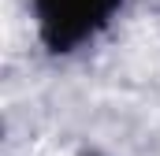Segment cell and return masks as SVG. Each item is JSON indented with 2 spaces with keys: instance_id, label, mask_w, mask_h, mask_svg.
I'll return each instance as SVG.
<instances>
[{
  "instance_id": "obj_1",
  "label": "cell",
  "mask_w": 160,
  "mask_h": 156,
  "mask_svg": "<svg viewBox=\"0 0 160 156\" xmlns=\"http://www.w3.org/2000/svg\"><path fill=\"white\" fill-rule=\"evenodd\" d=\"M116 0H41V15H45V34L48 41L71 45L75 37H82L93 22H101V15L112 7Z\"/></svg>"
}]
</instances>
